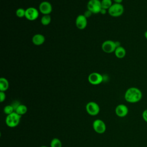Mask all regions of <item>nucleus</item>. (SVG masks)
I'll list each match as a JSON object with an SVG mask.
<instances>
[{
	"label": "nucleus",
	"instance_id": "obj_1",
	"mask_svg": "<svg viewBox=\"0 0 147 147\" xmlns=\"http://www.w3.org/2000/svg\"><path fill=\"white\" fill-rule=\"evenodd\" d=\"M142 98L141 90L136 87H131L126 90L124 94L125 100L130 103L139 102Z\"/></svg>",
	"mask_w": 147,
	"mask_h": 147
},
{
	"label": "nucleus",
	"instance_id": "obj_2",
	"mask_svg": "<svg viewBox=\"0 0 147 147\" xmlns=\"http://www.w3.org/2000/svg\"><path fill=\"white\" fill-rule=\"evenodd\" d=\"M21 115L17 114L16 112L7 115L5 119V122L6 125L9 127H15L17 126L21 121Z\"/></svg>",
	"mask_w": 147,
	"mask_h": 147
},
{
	"label": "nucleus",
	"instance_id": "obj_3",
	"mask_svg": "<svg viewBox=\"0 0 147 147\" xmlns=\"http://www.w3.org/2000/svg\"><path fill=\"white\" fill-rule=\"evenodd\" d=\"M124 13V7L122 3H114L108 10L109 14L113 17L121 16Z\"/></svg>",
	"mask_w": 147,
	"mask_h": 147
},
{
	"label": "nucleus",
	"instance_id": "obj_4",
	"mask_svg": "<svg viewBox=\"0 0 147 147\" xmlns=\"http://www.w3.org/2000/svg\"><path fill=\"white\" fill-rule=\"evenodd\" d=\"M120 43L113 40H108L105 41L102 44V49L107 53H111L114 52L117 47L120 46Z\"/></svg>",
	"mask_w": 147,
	"mask_h": 147
},
{
	"label": "nucleus",
	"instance_id": "obj_5",
	"mask_svg": "<svg viewBox=\"0 0 147 147\" xmlns=\"http://www.w3.org/2000/svg\"><path fill=\"white\" fill-rule=\"evenodd\" d=\"M87 7L92 14L100 13L102 9L101 2L100 0H90L87 2Z\"/></svg>",
	"mask_w": 147,
	"mask_h": 147
},
{
	"label": "nucleus",
	"instance_id": "obj_6",
	"mask_svg": "<svg viewBox=\"0 0 147 147\" xmlns=\"http://www.w3.org/2000/svg\"><path fill=\"white\" fill-rule=\"evenodd\" d=\"M86 110L90 115L95 116L99 113L100 107L95 102L91 101L86 104Z\"/></svg>",
	"mask_w": 147,
	"mask_h": 147
},
{
	"label": "nucleus",
	"instance_id": "obj_7",
	"mask_svg": "<svg viewBox=\"0 0 147 147\" xmlns=\"http://www.w3.org/2000/svg\"><path fill=\"white\" fill-rule=\"evenodd\" d=\"M92 127L94 131L98 134H103L106 130V123L100 119H96L93 122Z\"/></svg>",
	"mask_w": 147,
	"mask_h": 147
},
{
	"label": "nucleus",
	"instance_id": "obj_8",
	"mask_svg": "<svg viewBox=\"0 0 147 147\" xmlns=\"http://www.w3.org/2000/svg\"><path fill=\"white\" fill-rule=\"evenodd\" d=\"M88 80L92 85H98L103 82V78L100 74L94 72L88 75Z\"/></svg>",
	"mask_w": 147,
	"mask_h": 147
},
{
	"label": "nucleus",
	"instance_id": "obj_9",
	"mask_svg": "<svg viewBox=\"0 0 147 147\" xmlns=\"http://www.w3.org/2000/svg\"><path fill=\"white\" fill-rule=\"evenodd\" d=\"M39 16V10L34 7H29L26 9L25 18L29 21H34Z\"/></svg>",
	"mask_w": 147,
	"mask_h": 147
},
{
	"label": "nucleus",
	"instance_id": "obj_10",
	"mask_svg": "<svg viewBox=\"0 0 147 147\" xmlns=\"http://www.w3.org/2000/svg\"><path fill=\"white\" fill-rule=\"evenodd\" d=\"M38 10L43 15L50 14L52 11V6L48 1H42L39 5Z\"/></svg>",
	"mask_w": 147,
	"mask_h": 147
},
{
	"label": "nucleus",
	"instance_id": "obj_11",
	"mask_svg": "<svg viewBox=\"0 0 147 147\" xmlns=\"http://www.w3.org/2000/svg\"><path fill=\"white\" fill-rule=\"evenodd\" d=\"M75 25L79 29H84L87 25V18L83 14L78 15L76 18Z\"/></svg>",
	"mask_w": 147,
	"mask_h": 147
},
{
	"label": "nucleus",
	"instance_id": "obj_12",
	"mask_svg": "<svg viewBox=\"0 0 147 147\" xmlns=\"http://www.w3.org/2000/svg\"><path fill=\"white\" fill-rule=\"evenodd\" d=\"M115 113L118 117L123 118L128 114L129 109L127 106L124 104H119L115 109Z\"/></svg>",
	"mask_w": 147,
	"mask_h": 147
},
{
	"label": "nucleus",
	"instance_id": "obj_13",
	"mask_svg": "<svg viewBox=\"0 0 147 147\" xmlns=\"http://www.w3.org/2000/svg\"><path fill=\"white\" fill-rule=\"evenodd\" d=\"M45 36L43 34H40V33L34 34L32 38V41L33 44L37 46L41 45L42 44H43L44 42H45Z\"/></svg>",
	"mask_w": 147,
	"mask_h": 147
},
{
	"label": "nucleus",
	"instance_id": "obj_14",
	"mask_svg": "<svg viewBox=\"0 0 147 147\" xmlns=\"http://www.w3.org/2000/svg\"><path fill=\"white\" fill-rule=\"evenodd\" d=\"M114 53H115V56L118 59H123L126 56V51L124 47L120 45V46L117 47V48L115 49V50L114 51Z\"/></svg>",
	"mask_w": 147,
	"mask_h": 147
},
{
	"label": "nucleus",
	"instance_id": "obj_15",
	"mask_svg": "<svg viewBox=\"0 0 147 147\" xmlns=\"http://www.w3.org/2000/svg\"><path fill=\"white\" fill-rule=\"evenodd\" d=\"M9 87V82L5 78H0V91L5 92Z\"/></svg>",
	"mask_w": 147,
	"mask_h": 147
},
{
	"label": "nucleus",
	"instance_id": "obj_16",
	"mask_svg": "<svg viewBox=\"0 0 147 147\" xmlns=\"http://www.w3.org/2000/svg\"><path fill=\"white\" fill-rule=\"evenodd\" d=\"M27 111H28L27 106L21 103L17 107V108L15 110V112H16L17 114H18L21 116L27 113Z\"/></svg>",
	"mask_w": 147,
	"mask_h": 147
},
{
	"label": "nucleus",
	"instance_id": "obj_17",
	"mask_svg": "<svg viewBox=\"0 0 147 147\" xmlns=\"http://www.w3.org/2000/svg\"><path fill=\"white\" fill-rule=\"evenodd\" d=\"M51 22V17L49 14L43 15L41 18V23L44 25H48Z\"/></svg>",
	"mask_w": 147,
	"mask_h": 147
},
{
	"label": "nucleus",
	"instance_id": "obj_18",
	"mask_svg": "<svg viewBox=\"0 0 147 147\" xmlns=\"http://www.w3.org/2000/svg\"><path fill=\"white\" fill-rule=\"evenodd\" d=\"M101 2V6L102 8L105 9L108 11L109 9L111 6L113 4V0H102Z\"/></svg>",
	"mask_w": 147,
	"mask_h": 147
},
{
	"label": "nucleus",
	"instance_id": "obj_19",
	"mask_svg": "<svg viewBox=\"0 0 147 147\" xmlns=\"http://www.w3.org/2000/svg\"><path fill=\"white\" fill-rule=\"evenodd\" d=\"M50 147H62V142L58 138H53L51 141Z\"/></svg>",
	"mask_w": 147,
	"mask_h": 147
},
{
	"label": "nucleus",
	"instance_id": "obj_20",
	"mask_svg": "<svg viewBox=\"0 0 147 147\" xmlns=\"http://www.w3.org/2000/svg\"><path fill=\"white\" fill-rule=\"evenodd\" d=\"M14 108L13 107V106L11 105H6V106L4 107L3 108V113L6 114L7 115H9L11 113H13V112H14Z\"/></svg>",
	"mask_w": 147,
	"mask_h": 147
},
{
	"label": "nucleus",
	"instance_id": "obj_21",
	"mask_svg": "<svg viewBox=\"0 0 147 147\" xmlns=\"http://www.w3.org/2000/svg\"><path fill=\"white\" fill-rule=\"evenodd\" d=\"M25 11H26V9H24L21 7L17 9L16 11V16L18 18L25 17Z\"/></svg>",
	"mask_w": 147,
	"mask_h": 147
},
{
	"label": "nucleus",
	"instance_id": "obj_22",
	"mask_svg": "<svg viewBox=\"0 0 147 147\" xmlns=\"http://www.w3.org/2000/svg\"><path fill=\"white\" fill-rule=\"evenodd\" d=\"M6 94L3 91H0V102L2 103L6 99Z\"/></svg>",
	"mask_w": 147,
	"mask_h": 147
},
{
	"label": "nucleus",
	"instance_id": "obj_23",
	"mask_svg": "<svg viewBox=\"0 0 147 147\" xmlns=\"http://www.w3.org/2000/svg\"><path fill=\"white\" fill-rule=\"evenodd\" d=\"M142 118L143 120L147 123V109L144 110L142 113Z\"/></svg>",
	"mask_w": 147,
	"mask_h": 147
},
{
	"label": "nucleus",
	"instance_id": "obj_24",
	"mask_svg": "<svg viewBox=\"0 0 147 147\" xmlns=\"http://www.w3.org/2000/svg\"><path fill=\"white\" fill-rule=\"evenodd\" d=\"M20 104H21V103H20L18 101L14 100V101H13V102L11 103V105L13 106V107L14 108V111H15V110H16V109L17 108V107H18Z\"/></svg>",
	"mask_w": 147,
	"mask_h": 147
},
{
	"label": "nucleus",
	"instance_id": "obj_25",
	"mask_svg": "<svg viewBox=\"0 0 147 147\" xmlns=\"http://www.w3.org/2000/svg\"><path fill=\"white\" fill-rule=\"evenodd\" d=\"M92 13L90 10H87L85 11V12L84 13L83 15H84L87 18H89V17H91V16L92 15Z\"/></svg>",
	"mask_w": 147,
	"mask_h": 147
},
{
	"label": "nucleus",
	"instance_id": "obj_26",
	"mask_svg": "<svg viewBox=\"0 0 147 147\" xmlns=\"http://www.w3.org/2000/svg\"><path fill=\"white\" fill-rule=\"evenodd\" d=\"M108 13V11L105 9H103L102 8V9L100 10V13L102 14H105L106 13Z\"/></svg>",
	"mask_w": 147,
	"mask_h": 147
},
{
	"label": "nucleus",
	"instance_id": "obj_27",
	"mask_svg": "<svg viewBox=\"0 0 147 147\" xmlns=\"http://www.w3.org/2000/svg\"><path fill=\"white\" fill-rule=\"evenodd\" d=\"M114 3H121L123 1V0H113Z\"/></svg>",
	"mask_w": 147,
	"mask_h": 147
},
{
	"label": "nucleus",
	"instance_id": "obj_28",
	"mask_svg": "<svg viewBox=\"0 0 147 147\" xmlns=\"http://www.w3.org/2000/svg\"><path fill=\"white\" fill-rule=\"evenodd\" d=\"M144 37H145V38L147 40V30H146L144 33Z\"/></svg>",
	"mask_w": 147,
	"mask_h": 147
},
{
	"label": "nucleus",
	"instance_id": "obj_29",
	"mask_svg": "<svg viewBox=\"0 0 147 147\" xmlns=\"http://www.w3.org/2000/svg\"><path fill=\"white\" fill-rule=\"evenodd\" d=\"M40 147H48L47 146H45V145H42V146H40Z\"/></svg>",
	"mask_w": 147,
	"mask_h": 147
}]
</instances>
